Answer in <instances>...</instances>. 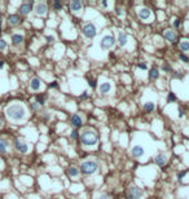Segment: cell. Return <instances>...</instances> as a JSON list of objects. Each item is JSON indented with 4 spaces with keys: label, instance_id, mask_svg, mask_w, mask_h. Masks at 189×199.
Instances as JSON below:
<instances>
[{
    "label": "cell",
    "instance_id": "1",
    "mask_svg": "<svg viewBox=\"0 0 189 199\" xmlns=\"http://www.w3.org/2000/svg\"><path fill=\"white\" fill-rule=\"evenodd\" d=\"M5 114L12 121H22L23 119H26L27 111L25 106L21 103H12L5 107Z\"/></svg>",
    "mask_w": 189,
    "mask_h": 199
},
{
    "label": "cell",
    "instance_id": "2",
    "mask_svg": "<svg viewBox=\"0 0 189 199\" xmlns=\"http://www.w3.org/2000/svg\"><path fill=\"white\" fill-rule=\"evenodd\" d=\"M79 138H80V142L84 146H88V147H92L98 144V136L93 129H84L79 134Z\"/></svg>",
    "mask_w": 189,
    "mask_h": 199
},
{
    "label": "cell",
    "instance_id": "3",
    "mask_svg": "<svg viewBox=\"0 0 189 199\" xmlns=\"http://www.w3.org/2000/svg\"><path fill=\"white\" fill-rule=\"evenodd\" d=\"M97 169H98L97 162H95V160H92V159L84 160V162L80 164V172H82L83 175H92V173H95Z\"/></svg>",
    "mask_w": 189,
    "mask_h": 199
},
{
    "label": "cell",
    "instance_id": "4",
    "mask_svg": "<svg viewBox=\"0 0 189 199\" xmlns=\"http://www.w3.org/2000/svg\"><path fill=\"white\" fill-rule=\"evenodd\" d=\"M100 45L104 51H109V49H111L114 45H115V38H114L113 35L102 36V39H101V41H100Z\"/></svg>",
    "mask_w": 189,
    "mask_h": 199
},
{
    "label": "cell",
    "instance_id": "5",
    "mask_svg": "<svg viewBox=\"0 0 189 199\" xmlns=\"http://www.w3.org/2000/svg\"><path fill=\"white\" fill-rule=\"evenodd\" d=\"M82 31H83V34H84V36H87L88 39L95 38L96 32H97V30H96V26L93 25V23H85V25L83 26Z\"/></svg>",
    "mask_w": 189,
    "mask_h": 199
},
{
    "label": "cell",
    "instance_id": "6",
    "mask_svg": "<svg viewBox=\"0 0 189 199\" xmlns=\"http://www.w3.org/2000/svg\"><path fill=\"white\" fill-rule=\"evenodd\" d=\"M142 190L137 186H131L128 189V193H127V199H141L142 198Z\"/></svg>",
    "mask_w": 189,
    "mask_h": 199
},
{
    "label": "cell",
    "instance_id": "7",
    "mask_svg": "<svg viewBox=\"0 0 189 199\" xmlns=\"http://www.w3.org/2000/svg\"><path fill=\"white\" fill-rule=\"evenodd\" d=\"M14 147L17 149V151L22 152V154H26L28 151V145L26 144L25 141H21V140H14Z\"/></svg>",
    "mask_w": 189,
    "mask_h": 199
},
{
    "label": "cell",
    "instance_id": "8",
    "mask_svg": "<svg viewBox=\"0 0 189 199\" xmlns=\"http://www.w3.org/2000/svg\"><path fill=\"white\" fill-rule=\"evenodd\" d=\"M35 13L40 17H44V16L48 13V5L45 3H38L35 5Z\"/></svg>",
    "mask_w": 189,
    "mask_h": 199
},
{
    "label": "cell",
    "instance_id": "9",
    "mask_svg": "<svg viewBox=\"0 0 189 199\" xmlns=\"http://www.w3.org/2000/svg\"><path fill=\"white\" fill-rule=\"evenodd\" d=\"M137 16H139V18H141V20H149V17L152 16V10L149 9V8H140L139 10H137Z\"/></svg>",
    "mask_w": 189,
    "mask_h": 199
},
{
    "label": "cell",
    "instance_id": "10",
    "mask_svg": "<svg viewBox=\"0 0 189 199\" xmlns=\"http://www.w3.org/2000/svg\"><path fill=\"white\" fill-rule=\"evenodd\" d=\"M71 125L74 127V129H78L79 127L83 125V119L79 114H74L71 116Z\"/></svg>",
    "mask_w": 189,
    "mask_h": 199
},
{
    "label": "cell",
    "instance_id": "11",
    "mask_svg": "<svg viewBox=\"0 0 189 199\" xmlns=\"http://www.w3.org/2000/svg\"><path fill=\"white\" fill-rule=\"evenodd\" d=\"M163 38H165L167 41H170V43H175V41L177 40V36H176L175 31H172V30H166L165 32H163Z\"/></svg>",
    "mask_w": 189,
    "mask_h": 199
},
{
    "label": "cell",
    "instance_id": "12",
    "mask_svg": "<svg viewBox=\"0 0 189 199\" xmlns=\"http://www.w3.org/2000/svg\"><path fill=\"white\" fill-rule=\"evenodd\" d=\"M31 10H33V3H23L20 7V14L27 16Z\"/></svg>",
    "mask_w": 189,
    "mask_h": 199
},
{
    "label": "cell",
    "instance_id": "13",
    "mask_svg": "<svg viewBox=\"0 0 189 199\" xmlns=\"http://www.w3.org/2000/svg\"><path fill=\"white\" fill-rule=\"evenodd\" d=\"M144 152H145V150H144V147H142L141 145H135V146L132 147V150H131V154L133 155L135 158L142 157V155H144Z\"/></svg>",
    "mask_w": 189,
    "mask_h": 199
},
{
    "label": "cell",
    "instance_id": "14",
    "mask_svg": "<svg viewBox=\"0 0 189 199\" xmlns=\"http://www.w3.org/2000/svg\"><path fill=\"white\" fill-rule=\"evenodd\" d=\"M30 88H31V90H34V92H38V90L41 88V80L39 79V78H33V79L30 80Z\"/></svg>",
    "mask_w": 189,
    "mask_h": 199
},
{
    "label": "cell",
    "instance_id": "15",
    "mask_svg": "<svg viewBox=\"0 0 189 199\" xmlns=\"http://www.w3.org/2000/svg\"><path fill=\"white\" fill-rule=\"evenodd\" d=\"M8 23L10 26H17L21 23V17L18 14H10L8 16Z\"/></svg>",
    "mask_w": 189,
    "mask_h": 199
},
{
    "label": "cell",
    "instance_id": "16",
    "mask_svg": "<svg viewBox=\"0 0 189 199\" xmlns=\"http://www.w3.org/2000/svg\"><path fill=\"white\" fill-rule=\"evenodd\" d=\"M110 90H111V83H110V82H104L102 84L100 85V93H101L102 96L108 94Z\"/></svg>",
    "mask_w": 189,
    "mask_h": 199
},
{
    "label": "cell",
    "instance_id": "17",
    "mask_svg": "<svg viewBox=\"0 0 189 199\" xmlns=\"http://www.w3.org/2000/svg\"><path fill=\"white\" fill-rule=\"evenodd\" d=\"M154 162H155V164L157 165L163 167V165H166V163H167V157H166L165 154H158L157 157H155Z\"/></svg>",
    "mask_w": 189,
    "mask_h": 199
},
{
    "label": "cell",
    "instance_id": "18",
    "mask_svg": "<svg viewBox=\"0 0 189 199\" xmlns=\"http://www.w3.org/2000/svg\"><path fill=\"white\" fill-rule=\"evenodd\" d=\"M23 43V35L21 34H13L12 35V44L14 47H18Z\"/></svg>",
    "mask_w": 189,
    "mask_h": 199
},
{
    "label": "cell",
    "instance_id": "19",
    "mask_svg": "<svg viewBox=\"0 0 189 199\" xmlns=\"http://www.w3.org/2000/svg\"><path fill=\"white\" fill-rule=\"evenodd\" d=\"M127 41H128V36L126 35V32L121 31V32L118 34V44L121 47H124L127 44Z\"/></svg>",
    "mask_w": 189,
    "mask_h": 199
},
{
    "label": "cell",
    "instance_id": "20",
    "mask_svg": "<svg viewBox=\"0 0 189 199\" xmlns=\"http://www.w3.org/2000/svg\"><path fill=\"white\" fill-rule=\"evenodd\" d=\"M70 9H71L72 12H80V9H82V3H80L79 0H72V1L70 3Z\"/></svg>",
    "mask_w": 189,
    "mask_h": 199
},
{
    "label": "cell",
    "instance_id": "21",
    "mask_svg": "<svg viewBox=\"0 0 189 199\" xmlns=\"http://www.w3.org/2000/svg\"><path fill=\"white\" fill-rule=\"evenodd\" d=\"M8 147H9V142H8V140L0 138V154H4V152H7Z\"/></svg>",
    "mask_w": 189,
    "mask_h": 199
},
{
    "label": "cell",
    "instance_id": "22",
    "mask_svg": "<svg viewBox=\"0 0 189 199\" xmlns=\"http://www.w3.org/2000/svg\"><path fill=\"white\" fill-rule=\"evenodd\" d=\"M67 173H69V176L71 178H75V177H78V176H79V169H78L75 165H71V167L67 169Z\"/></svg>",
    "mask_w": 189,
    "mask_h": 199
},
{
    "label": "cell",
    "instance_id": "23",
    "mask_svg": "<svg viewBox=\"0 0 189 199\" xmlns=\"http://www.w3.org/2000/svg\"><path fill=\"white\" fill-rule=\"evenodd\" d=\"M158 76H159V71H158V69H155V67H153V69L149 70V79L152 80H157Z\"/></svg>",
    "mask_w": 189,
    "mask_h": 199
},
{
    "label": "cell",
    "instance_id": "24",
    "mask_svg": "<svg viewBox=\"0 0 189 199\" xmlns=\"http://www.w3.org/2000/svg\"><path fill=\"white\" fill-rule=\"evenodd\" d=\"M155 109V105L153 102H145L144 103V110L146 111V113H152V111H154Z\"/></svg>",
    "mask_w": 189,
    "mask_h": 199
},
{
    "label": "cell",
    "instance_id": "25",
    "mask_svg": "<svg viewBox=\"0 0 189 199\" xmlns=\"http://www.w3.org/2000/svg\"><path fill=\"white\" fill-rule=\"evenodd\" d=\"M179 47H180V51L188 52V51H189V40H183V41H180Z\"/></svg>",
    "mask_w": 189,
    "mask_h": 199
},
{
    "label": "cell",
    "instance_id": "26",
    "mask_svg": "<svg viewBox=\"0 0 189 199\" xmlns=\"http://www.w3.org/2000/svg\"><path fill=\"white\" fill-rule=\"evenodd\" d=\"M45 98H47V94H44V96L38 94V96L35 97V102H36V103H39L40 106H43L44 103H45Z\"/></svg>",
    "mask_w": 189,
    "mask_h": 199
},
{
    "label": "cell",
    "instance_id": "27",
    "mask_svg": "<svg viewBox=\"0 0 189 199\" xmlns=\"http://www.w3.org/2000/svg\"><path fill=\"white\" fill-rule=\"evenodd\" d=\"M70 137H71L72 140L78 138V137H79V132H78V129H72V131H71V134H70Z\"/></svg>",
    "mask_w": 189,
    "mask_h": 199
},
{
    "label": "cell",
    "instance_id": "28",
    "mask_svg": "<svg viewBox=\"0 0 189 199\" xmlns=\"http://www.w3.org/2000/svg\"><path fill=\"white\" fill-rule=\"evenodd\" d=\"M173 101H176V96L173 94V93H168V96H167V102H173Z\"/></svg>",
    "mask_w": 189,
    "mask_h": 199
},
{
    "label": "cell",
    "instance_id": "29",
    "mask_svg": "<svg viewBox=\"0 0 189 199\" xmlns=\"http://www.w3.org/2000/svg\"><path fill=\"white\" fill-rule=\"evenodd\" d=\"M7 48V41L5 39H0V51H4Z\"/></svg>",
    "mask_w": 189,
    "mask_h": 199
},
{
    "label": "cell",
    "instance_id": "30",
    "mask_svg": "<svg viewBox=\"0 0 189 199\" xmlns=\"http://www.w3.org/2000/svg\"><path fill=\"white\" fill-rule=\"evenodd\" d=\"M53 8H54L56 10H61V9H62V4H61L60 1H54V3H53Z\"/></svg>",
    "mask_w": 189,
    "mask_h": 199
},
{
    "label": "cell",
    "instance_id": "31",
    "mask_svg": "<svg viewBox=\"0 0 189 199\" xmlns=\"http://www.w3.org/2000/svg\"><path fill=\"white\" fill-rule=\"evenodd\" d=\"M162 70H163V71H166V72H170L172 69H171V66H170V65H168V63H163Z\"/></svg>",
    "mask_w": 189,
    "mask_h": 199
},
{
    "label": "cell",
    "instance_id": "32",
    "mask_svg": "<svg viewBox=\"0 0 189 199\" xmlns=\"http://www.w3.org/2000/svg\"><path fill=\"white\" fill-rule=\"evenodd\" d=\"M31 109H33L34 111H38V110H40V105L36 103V102H33L31 103Z\"/></svg>",
    "mask_w": 189,
    "mask_h": 199
},
{
    "label": "cell",
    "instance_id": "33",
    "mask_svg": "<svg viewBox=\"0 0 189 199\" xmlns=\"http://www.w3.org/2000/svg\"><path fill=\"white\" fill-rule=\"evenodd\" d=\"M115 13H117V16H118V17H122V16H123V9H122V8H119V7H117L115 8Z\"/></svg>",
    "mask_w": 189,
    "mask_h": 199
},
{
    "label": "cell",
    "instance_id": "34",
    "mask_svg": "<svg viewBox=\"0 0 189 199\" xmlns=\"http://www.w3.org/2000/svg\"><path fill=\"white\" fill-rule=\"evenodd\" d=\"M88 84H89V87L92 88V89H95L96 88V82L95 80H92V79H89V78H88Z\"/></svg>",
    "mask_w": 189,
    "mask_h": 199
},
{
    "label": "cell",
    "instance_id": "35",
    "mask_svg": "<svg viewBox=\"0 0 189 199\" xmlns=\"http://www.w3.org/2000/svg\"><path fill=\"white\" fill-rule=\"evenodd\" d=\"M98 199H111V196L109 195V194H106V193H102L100 196H98Z\"/></svg>",
    "mask_w": 189,
    "mask_h": 199
},
{
    "label": "cell",
    "instance_id": "36",
    "mask_svg": "<svg viewBox=\"0 0 189 199\" xmlns=\"http://www.w3.org/2000/svg\"><path fill=\"white\" fill-rule=\"evenodd\" d=\"M180 59H181V61H184L185 63H188V62H189V58H188V57H186L184 53H181V54H180Z\"/></svg>",
    "mask_w": 189,
    "mask_h": 199
},
{
    "label": "cell",
    "instance_id": "37",
    "mask_svg": "<svg viewBox=\"0 0 189 199\" xmlns=\"http://www.w3.org/2000/svg\"><path fill=\"white\" fill-rule=\"evenodd\" d=\"M88 97H89V94H88L87 90H84V92L80 94V100H85V98H88Z\"/></svg>",
    "mask_w": 189,
    "mask_h": 199
},
{
    "label": "cell",
    "instance_id": "38",
    "mask_svg": "<svg viewBox=\"0 0 189 199\" xmlns=\"http://www.w3.org/2000/svg\"><path fill=\"white\" fill-rule=\"evenodd\" d=\"M186 175V171H183V172H180V173H177V180L180 181V180H183V177Z\"/></svg>",
    "mask_w": 189,
    "mask_h": 199
},
{
    "label": "cell",
    "instance_id": "39",
    "mask_svg": "<svg viewBox=\"0 0 189 199\" xmlns=\"http://www.w3.org/2000/svg\"><path fill=\"white\" fill-rule=\"evenodd\" d=\"M173 27L175 28L180 27V20H175V22H173Z\"/></svg>",
    "mask_w": 189,
    "mask_h": 199
},
{
    "label": "cell",
    "instance_id": "40",
    "mask_svg": "<svg viewBox=\"0 0 189 199\" xmlns=\"http://www.w3.org/2000/svg\"><path fill=\"white\" fill-rule=\"evenodd\" d=\"M183 116H184V109L179 107V118H183Z\"/></svg>",
    "mask_w": 189,
    "mask_h": 199
},
{
    "label": "cell",
    "instance_id": "41",
    "mask_svg": "<svg viewBox=\"0 0 189 199\" xmlns=\"http://www.w3.org/2000/svg\"><path fill=\"white\" fill-rule=\"evenodd\" d=\"M137 67H139L140 70H146V65L145 63H139L137 65Z\"/></svg>",
    "mask_w": 189,
    "mask_h": 199
},
{
    "label": "cell",
    "instance_id": "42",
    "mask_svg": "<svg viewBox=\"0 0 189 199\" xmlns=\"http://www.w3.org/2000/svg\"><path fill=\"white\" fill-rule=\"evenodd\" d=\"M49 88H58V83H57V82L51 83V84H49Z\"/></svg>",
    "mask_w": 189,
    "mask_h": 199
},
{
    "label": "cell",
    "instance_id": "43",
    "mask_svg": "<svg viewBox=\"0 0 189 199\" xmlns=\"http://www.w3.org/2000/svg\"><path fill=\"white\" fill-rule=\"evenodd\" d=\"M173 78H176V79H181V78H183V74H179V72H173Z\"/></svg>",
    "mask_w": 189,
    "mask_h": 199
},
{
    "label": "cell",
    "instance_id": "44",
    "mask_svg": "<svg viewBox=\"0 0 189 199\" xmlns=\"http://www.w3.org/2000/svg\"><path fill=\"white\" fill-rule=\"evenodd\" d=\"M44 119H45V120H49V119H51V114L45 113V115H44Z\"/></svg>",
    "mask_w": 189,
    "mask_h": 199
},
{
    "label": "cell",
    "instance_id": "45",
    "mask_svg": "<svg viewBox=\"0 0 189 199\" xmlns=\"http://www.w3.org/2000/svg\"><path fill=\"white\" fill-rule=\"evenodd\" d=\"M47 40H48V43H52L54 40V38L53 36H47Z\"/></svg>",
    "mask_w": 189,
    "mask_h": 199
},
{
    "label": "cell",
    "instance_id": "46",
    "mask_svg": "<svg viewBox=\"0 0 189 199\" xmlns=\"http://www.w3.org/2000/svg\"><path fill=\"white\" fill-rule=\"evenodd\" d=\"M3 125H4V120H3V118L0 116V128H1Z\"/></svg>",
    "mask_w": 189,
    "mask_h": 199
},
{
    "label": "cell",
    "instance_id": "47",
    "mask_svg": "<svg viewBox=\"0 0 189 199\" xmlns=\"http://www.w3.org/2000/svg\"><path fill=\"white\" fill-rule=\"evenodd\" d=\"M101 5H102L104 8H106V7H108V3H106V1H102V3H101Z\"/></svg>",
    "mask_w": 189,
    "mask_h": 199
},
{
    "label": "cell",
    "instance_id": "48",
    "mask_svg": "<svg viewBox=\"0 0 189 199\" xmlns=\"http://www.w3.org/2000/svg\"><path fill=\"white\" fill-rule=\"evenodd\" d=\"M4 67V61H0V70Z\"/></svg>",
    "mask_w": 189,
    "mask_h": 199
},
{
    "label": "cell",
    "instance_id": "49",
    "mask_svg": "<svg viewBox=\"0 0 189 199\" xmlns=\"http://www.w3.org/2000/svg\"><path fill=\"white\" fill-rule=\"evenodd\" d=\"M0 164H1V158H0Z\"/></svg>",
    "mask_w": 189,
    "mask_h": 199
},
{
    "label": "cell",
    "instance_id": "50",
    "mask_svg": "<svg viewBox=\"0 0 189 199\" xmlns=\"http://www.w3.org/2000/svg\"><path fill=\"white\" fill-rule=\"evenodd\" d=\"M188 30H189V26H188Z\"/></svg>",
    "mask_w": 189,
    "mask_h": 199
}]
</instances>
